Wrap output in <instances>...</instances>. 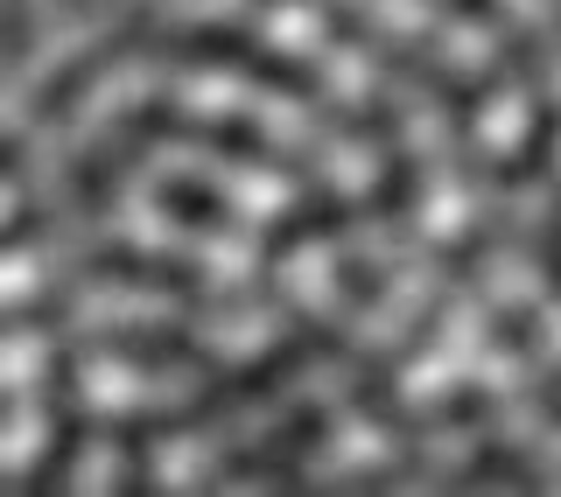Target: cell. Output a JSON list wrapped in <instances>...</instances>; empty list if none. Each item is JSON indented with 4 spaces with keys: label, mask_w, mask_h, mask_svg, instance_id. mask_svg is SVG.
<instances>
[{
    "label": "cell",
    "mask_w": 561,
    "mask_h": 497,
    "mask_svg": "<svg viewBox=\"0 0 561 497\" xmlns=\"http://www.w3.org/2000/svg\"><path fill=\"white\" fill-rule=\"evenodd\" d=\"M84 280H119V288H154V294H204V274L162 253H134V245H99Z\"/></svg>",
    "instance_id": "cell-1"
},
{
    "label": "cell",
    "mask_w": 561,
    "mask_h": 497,
    "mask_svg": "<svg viewBox=\"0 0 561 497\" xmlns=\"http://www.w3.org/2000/svg\"><path fill=\"white\" fill-rule=\"evenodd\" d=\"M323 435H330V406H302V414L280 420V428L260 441V449L232 455V463H225V476H280V484H288L295 463H302V455H309Z\"/></svg>",
    "instance_id": "cell-2"
},
{
    "label": "cell",
    "mask_w": 561,
    "mask_h": 497,
    "mask_svg": "<svg viewBox=\"0 0 561 497\" xmlns=\"http://www.w3.org/2000/svg\"><path fill=\"white\" fill-rule=\"evenodd\" d=\"M99 350L105 358H127V365H154V371H169V365L210 371V350L183 330H113V336H99Z\"/></svg>",
    "instance_id": "cell-3"
},
{
    "label": "cell",
    "mask_w": 561,
    "mask_h": 497,
    "mask_svg": "<svg viewBox=\"0 0 561 497\" xmlns=\"http://www.w3.org/2000/svg\"><path fill=\"white\" fill-rule=\"evenodd\" d=\"M344 224H351V204L337 197V189H309L288 218L267 224V259H288L302 239H330V232H344Z\"/></svg>",
    "instance_id": "cell-4"
},
{
    "label": "cell",
    "mask_w": 561,
    "mask_h": 497,
    "mask_svg": "<svg viewBox=\"0 0 561 497\" xmlns=\"http://www.w3.org/2000/svg\"><path fill=\"white\" fill-rule=\"evenodd\" d=\"M175 140H204V148L232 154V162H253V169H288V154L274 148V134L253 127V119H183Z\"/></svg>",
    "instance_id": "cell-5"
},
{
    "label": "cell",
    "mask_w": 561,
    "mask_h": 497,
    "mask_svg": "<svg viewBox=\"0 0 561 497\" xmlns=\"http://www.w3.org/2000/svg\"><path fill=\"white\" fill-rule=\"evenodd\" d=\"M154 49L175 63H245L253 57V35L245 28H225V22H197V28H154Z\"/></svg>",
    "instance_id": "cell-6"
},
{
    "label": "cell",
    "mask_w": 561,
    "mask_h": 497,
    "mask_svg": "<svg viewBox=\"0 0 561 497\" xmlns=\"http://www.w3.org/2000/svg\"><path fill=\"white\" fill-rule=\"evenodd\" d=\"M154 204H162L169 224H190V232H232V224H239L232 204H225L210 183H197V175H162Z\"/></svg>",
    "instance_id": "cell-7"
},
{
    "label": "cell",
    "mask_w": 561,
    "mask_h": 497,
    "mask_svg": "<svg viewBox=\"0 0 561 497\" xmlns=\"http://www.w3.org/2000/svg\"><path fill=\"white\" fill-rule=\"evenodd\" d=\"M78 449H84V420L64 406V414H57V435H49V449L35 455V470L22 476V490H57L64 476H70V463H78Z\"/></svg>",
    "instance_id": "cell-8"
},
{
    "label": "cell",
    "mask_w": 561,
    "mask_h": 497,
    "mask_svg": "<svg viewBox=\"0 0 561 497\" xmlns=\"http://www.w3.org/2000/svg\"><path fill=\"white\" fill-rule=\"evenodd\" d=\"M478 420H491V393L484 385H456V393L428 400L421 414L408 420V435H428V428H478Z\"/></svg>",
    "instance_id": "cell-9"
},
{
    "label": "cell",
    "mask_w": 561,
    "mask_h": 497,
    "mask_svg": "<svg viewBox=\"0 0 561 497\" xmlns=\"http://www.w3.org/2000/svg\"><path fill=\"white\" fill-rule=\"evenodd\" d=\"M463 484H513V490H540V470L526 463L519 449H505V441H484V449L463 463Z\"/></svg>",
    "instance_id": "cell-10"
},
{
    "label": "cell",
    "mask_w": 561,
    "mask_h": 497,
    "mask_svg": "<svg viewBox=\"0 0 561 497\" xmlns=\"http://www.w3.org/2000/svg\"><path fill=\"white\" fill-rule=\"evenodd\" d=\"M239 70H245V78H260V84H274V92H288V99H316V92H323V78H316L309 63L274 57V49H253Z\"/></svg>",
    "instance_id": "cell-11"
},
{
    "label": "cell",
    "mask_w": 561,
    "mask_h": 497,
    "mask_svg": "<svg viewBox=\"0 0 561 497\" xmlns=\"http://www.w3.org/2000/svg\"><path fill=\"white\" fill-rule=\"evenodd\" d=\"M337 288H344V301H358V309H365V301H379V266L365 259V253H344L337 259Z\"/></svg>",
    "instance_id": "cell-12"
},
{
    "label": "cell",
    "mask_w": 561,
    "mask_h": 497,
    "mask_svg": "<svg viewBox=\"0 0 561 497\" xmlns=\"http://www.w3.org/2000/svg\"><path fill=\"white\" fill-rule=\"evenodd\" d=\"M526 371H534V393H540V414L561 428V365L548 358V350H534V358H519Z\"/></svg>",
    "instance_id": "cell-13"
},
{
    "label": "cell",
    "mask_w": 561,
    "mask_h": 497,
    "mask_svg": "<svg viewBox=\"0 0 561 497\" xmlns=\"http://www.w3.org/2000/svg\"><path fill=\"white\" fill-rule=\"evenodd\" d=\"M449 14H463V22H484V28H505V8L499 0H443Z\"/></svg>",
    "instance_id": "cell-14"
},
{
    "label": "cell",
    "mask_w": 561,
    "mask_h": 497,
    "mask_svg": "<svg viewBox=\"0 0 561 497\" xmlns=\"http://www.w3.org/2000/svg\"><path fill=\"white\" fill-rule=\"evenodd\" d=\"M70 8H92V0H70Z\"/></svg>",
    "instance_id": "cell-15"
}]
</instances>
